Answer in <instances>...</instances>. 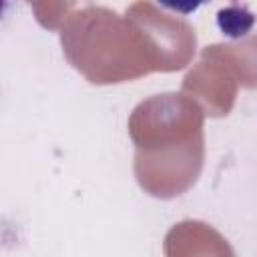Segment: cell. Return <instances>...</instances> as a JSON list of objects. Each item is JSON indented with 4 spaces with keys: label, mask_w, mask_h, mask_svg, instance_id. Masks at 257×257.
<instances>
[{
    "label": "cell",
    "mask_w": 257,
    "mask_h": 257,
    "mask_svg": "<svg viewBox=\"0 0 257 257\" xmlns=\"http://www.w3.org/2000/svg\"><path fill=\"white\" fill-rule=\"evenodd\" d=\"M6 8H8V4H6V2H0V16L4 14V10H6Z\"/></svg>",
    "instance_id": "1"
}]
</instances>
